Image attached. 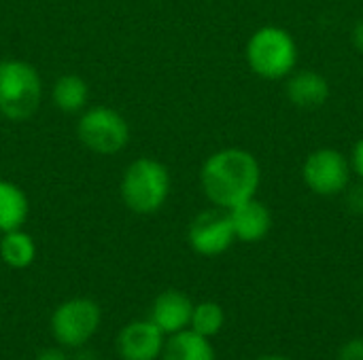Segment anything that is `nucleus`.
Wrapping results in <instances>:
<instances>
[{"label": "nucleus", "instance_id": "nucleus-17", "mask_svg": "<svg viewBox=\"0 0 363 360\" xmlns=\"http://www.w3.org/2000/svg\"><path fill=\"white\" fill-rule=\"evenodd\" d=\"M225 323V314L221 310V306L213 303V301H204V303H198L194 306V312H191V331H196L198 335H204V337H215L221 327Z\"/></svg>", "mask_w": 363, "mask_h": 360}, {"label": "nucleus", "instance_id": "nucleus-16", "mask_svg": "<svg viewBox=\"0 0 363 360\" xmlns=\"http://www.w3.org/2000/svg\"><path fill=\"white\" fill-rule=\"evenodd\" d=\"M89 98L87 83L77 74H64L53 85V102L62 112H79Z\"/></svg>", "mask_w": 363, "mask_h": 360}, {"label": "nucleus", "instance_id": "nucleus-1", "mask_svg": "<svg viewBox=\"0 0 363 360\" xmlns=\"http://www.w3.org/2000/svg\"><path fill=\"white\" fill-rule=\"evenodd\" d=\"M259 182V161L251 151L238 146L213 153L200 170V185L204 195L221 210H232L238 204L255 197Z\"/></svg>", "mask_w": 363, "mask_h": 360}, {"label": "nucleus", "instance_id": "nucleus-12", "mask_svg": "<svg viewBox=\"0 0 363 360\" xmlns=\"http://www.w3.org/2000/svg\"><path fill=\"white\" fill-rule=\"evenodd\" d=\"M287 98L298 108H319L330 98V83L315 70H294L287 81Z\"/></svg>", "mask_w": 363, "mask_h": 360}, {"label": "nucleus", "instance_id": "nucleus-10", "mask_svg": "<svg viewBox=\"0 0 363 360\" xmlns=\"http://www.w3.org/2000/svg\"><path fill=\"white\" fill-rule=\"evenodd\" d=\"M228 212H230V221L234 227V236L240 242L255 244L264 240L272 227V214L268 206L259 202L257 197H251Z\"/></svg>", "mask_w": 363, "mask_h": 360}, {"label": "nucleus", "instance_id": "nucleus-18", "mask_svg": "<svg viewBox=\"0 0 363 360\" xmlns=\"http://www.w3.org/2000/svg\"><path fill=\"white\" fill-rule=\"evenodd\" d=\"M338 360H363V339H353L342 346Z\"/></svg>", "mask_w": 363, "mask_h": 360}, {"label": "nucleus", "instance_id": "nucleus-9", "mask_svg": "<svg viewBox=\"0 0 363 360\" xmlns=\"http://www.w3.org/2000/svg\"><path fill=\"white\" fill-rule=\"evenodd\" d=\"M117 348L125 360H155L164 350V333L151 320H138L119 333Z\"/></svg>", "mask_w": 363, "mask_h": 360}, {"label": "nucleus", "instance_id": "nucleus-14", "mask_svg": "<svg viewBox=\"0 0 363 360\" xmlns=\"http://www.w3.org/2000/svg\"><path fill=\"white\" fill-rule=\"evenodd\" d=\"M30 212L23 189L11 180H0V233L21 229Z\"/></svg>", "mask_w": 363, "mask_h": 360}, {"label": "nucleus", "instance_id": "nucleus-21", "mask_svg": "<svg viewBox=\"0 0 363 360\" xmlns=\"http://www.w3.org/2000/svg\"><path fill=\"white\" fill-rule=\"evenodd\" d=\"M353 45L359 53H363V19H359L357 25L353 28Z\"/></svg>", "mask_w": 363, "mask_h": 360}, {"label": "nucleus", "instance_id": "nucleus-13", "mask_svg": "<svg viewBox=\"0 0 363 360\" xmlns=\"http://www.w3.org/2000/svg\"><path fill=\"white\" fill-rule=\"evenodd\" d=\"M164 360H215V350L208 342V337L198 335L196 331H179L170 335V339L164 344Z\"/></svg>", "mask_w": 363, "mask_h": 360}, {"label": "nucleus", "instance_id": "nucleus-15", "mask_svg": "<svg viewBox=\"0 0 363 360\" xmlns=\"http://www.w3.org/2000/svg\"><path fill=\"white\" fill-rule=\"evenodd\" d=\"M0 259L13 269H26L36 259V244L21 229L6 231L0 240Z\"/></svg>", "mask_w": 363, "mask_h": 360}, {"label": "nucleus", "instance_id": "nucleus-6", "mask_svg": "<svg viewBox=\"0 0 363 360\" xmlns=\"http://www.w3.org/2000/svg\"><path fill=\"white\" fill-rule=\"evenodd\" d=\"M351 161L338 149H317L302 166L304 185L321 197L345 193L351 182Z\"/></svg>", "mask_w": 363, "mask_h": 360}, {"label": "nucleus", "instance_id": "nucleus-23", "mask_svg": "<svg viewBox=\"0 0 363 360\" xmlns=\"http://www.w3.org/2000/svg\"><path fill=\"white\" fill-rule=\"evenodd\" d=\"M257 360H291V359H285V356H262V359Z\"/></svg>", "mask_w": 363, "mask_h": 360}, {"label": "nucleus", "instance_id": "nucleus-5", "mask_svg": "<svg viewBox=\"0 0 363 360\" xmlns=\"http://www.w3.org/2000/svg\"><path fill=\"white\" fill-rule=\"evenodd\" d=\"M77 136L91 153L115 155L125 149L130 140V127L117 110L108 106H94L81 115L77 123Z\"/></svg>", "mask_w": 363, "mask_h": 360}, {"label": "nucleus", "instance_id": "nucleus-20", "mask_svg": "<svg viewBox=\"0 0 363 360\" xmlns=\"http://www.w3.org/2000/svg\"><path fill=\"white\" fill-rule=\"evenodd\" d=\"M347 202H349L351 210L363 212V187H353L347 195Z\"/></svg>", "mask_w": 363, "mask_h": 360}, {"label": "nucleus", "instance_id": "nucleus-3", "mask_svg": "<svg viewBox=\"0 0 363 360\" xmlns=\"http://www.w3.org/2000/svg\"><path fill=\"white\" fill-rule=\"evenodd\" d=\"M119 193L132 212L153 214L170 195V172L162 161L140 157L125 168Z\"/></svg>", "mask_w": 363, "mask_h": 360}, {"label": "nucleus", "instance_id": "nucleus-8", "mask_svg": "<svg viewBox=\"0 0 363 360\" xmlns=\"http://www.w3.org/2000/svg\"><path fill=\"white\" fill-rule=\"evenodd\" d=\"M187 240H189V246L202 257L223 255L236 242L230 212L221 208L200 212L189 225Z\"/></svg>", "mask_w": 363, "mask_h": 360}, {"label": "nucleus", "instance_id": "nucleus-22", "mask_svg": "<svg viewBox=\"0 0 363 360\" xmlns=\"http://www.w3.org/2000/svg\"><path fill=\"white\" fill-rule=\"evenodd\" d=\"M36 360H68L66 359V354L64 352H60V350H45L43 354H38Z\"/></svg>", "mask_w": 363, "mask_h": 360}, {"label": "nucleus", "instance_id": "nucleus-2", "mask_svg": "<svg viewBox=\"0 0 363 360\" xmlns=\"http://www.w3.org/2000/svg\"><path fill=\"white\" fill-rule=\"evenodd\" d=\"M245 57L257 76L266 81L287 79L298 66V42L285 28L264 25L251 34Z\"/></svg>", "mask_w": 363, "mask_h": 360}, {"label": "nucleus", "instance_id": "nucleus-19", "mask_svg": "<svg viewBox=\"0 0 363 360\" xmlns=\"http://www.w3.org/2000/svg\"><path fill=\"white\" fill-rule=\"evenodd\" d=\"M351 170L363 180V136L355 142L353 153H351Z\"/></svg>", "mask_w": 363, "mask_h": 360}, {"label": "nucleus", "instance_id": "nucleus-4", "mask_svg": "<svg viewBox=\"0 0 363 360\" xmlns=\"http://www.w3.org/2000/svg\"><path fill=\"white\" fill-rule=\"evenodd\" d=\"M43 98V83L36 68L21 59L0 62V115L9 121L30 119Z\"/></svg>", "mask_w": 363, "mask_h": 360}, {"label": "nucleus", "instance_id": "nucleus-11", "mask_svg": "<svg viewBox=\"0 0 363 360\" xmlns=\"http://www.w3.org/2000/svg\"><path fill=\"white\" fill-rule=\"evenodd\" d=\"M194 303L181 291H166L162 293L151 310V323L168 335H174L189 327L191 323Z\"/></svg>", "mask_w": 363, "mask_h": 360}, {"label": "nucleus", "instance_id": "nucleus-7", "mask_svg": "<svg viewBox=\"0 0 363 360\" xmlns=\"http://www.w3.org/2000/svg\"><path fill=\"white\" fill-rule=\"evenodd\" d=\"M100 327V308L91 299L64 301L51 316V331L66 348H79L94 337Z\"/></svg>", "mask_w": 363, "mask_h": 360}]
</instances>
